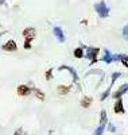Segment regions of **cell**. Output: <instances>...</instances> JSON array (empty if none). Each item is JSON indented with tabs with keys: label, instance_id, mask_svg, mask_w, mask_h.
I'll use <instances>...</instances> for the list:
<instances>
[{
	"label": "cell",
	"instance_id": "obj_20",
	"mask_svg": "<svg viewBox=\"0 0 128 135\" xmlns=\"http://www.w3.org/2000/svg\"><path fill=\"white\" fill-rule=\"evenodd\" d=\"M45 77H46V80H47V81H50L51 78H53V69L46 70V74H45Z\"/></svg>",
	"mask_w": 128,
	"mask_h": 135
},
{
	"label": "cell",
	"instance_id": "obj_3",
	"mask_svg": "<svg viewBox=\"0 0 128 135\" xmlns=\"http://www.w3.org/2000/svg\"><path fill=\"white\" fill-rule=\"evenodd\" d=\"M99 54H100V49H99V47H86L85 57L90 61V65L99 62V58H97Z\"/></svg>",
	"mask_w": 128,
	"mask_h": 135
},
{
	"label": "cell",
	"instance_id": "obj_9",
	"mask_svg": "<svg viewBox=\"0 0 128 135\" xmlns=\"http://www.w3.org/2000/svg\"><path fill=\"white\" fill-rule=\"evenodd\" d=\"M60 70H67L69 73L72 74V77H73V81H74V83H77V81H78V74H77V72H76L74 68H72V66H67V65H62V66H60Z\"/></svg>",
	"mask_w": 128,
	"mask_h": 135
},
{
	"label": "cell",
	"instance_id": "obj_16",
	"mask_svg": "<svg viewBox=\"0 0 128 135\" xmlns=\"http://www.w3.org/2000/svg\"><path fill=\"white\" fill-rule=\"evenodd\" d=\"M112 86H113V84L111 83V85H109V86L105 89V92H102V95L100 96V100H101V101H102V100H107V99L111 96V92H112Z\"/></svg>",
	"mask_w": 128,
	"mask_h": 135
},
{
	"label": "cell",
	"instance_id": "obj_7",
	"mask_svg": "<svg viewBox=\"0 0 128 135\" xmlns=\"http://www.w3.org/2000/svg\"><path fill=\"white\" fill-rule=\"evenodd\" d=\"M113 112L115 114H125V108H124V103H123V99H117L116 103L113 104Z\"/></svg>",
	"mask_w": 128,
	"mask_h": 135
},
{
	"label": "cell",
	"instance_id": "obj_1",
	"mask_svg": "<svg viewBox=\"0 0 128 135\" xmlns=\"http://www.w3.org/2000/svg\"><path fill=\"white\" fill-rule=\"evenodd\" d=\"M22 34H23V37H24V45H23V47H24L26 50H30L31 49V42L35 39L37 30L34 27H26Z\"/></svg>",
	"mask_w": 128,
	"mask_h": 135
},
{
	"label": "cell",
	"instance_id": "obj_25",
	"mask_svg": "<svg viewBox=\"0 0 128 135\" xmlns=\"http://www.w3.org/2000/svg\"><path fill=\"white\" fill-rule=\"evenodd\" d=\"M4 2H6V0H0V4H4Z\"/></svg>",
	"mask_w": 128,
	"mask_h": 135
},
{
	"label": "cell",
	"instance_id": "obj_22",
	"mask_svg": "<svg viewBox=\"0 0 128 135\" xmlns=\"http://www.w3.org/2000/svg\"><path fill=\"white\" fill-rule=\"evenodd\" d=\"M120 62L123 64V66H124V68H128V55H123Z\"/></svg>",
	"mask_w": 128,
	"mask_h": 135
},
{
	"label": "cell",
	"instance_id": "obj_19",
	"mask_svg": "<svg viewBox=\"0 0 128 135\" xmlns=\"http://www.w3.org/2000/svg\"><path fill=\"white\" fill-rule=\"evenodd\" d=\"M124 54H113L112 55V62H117V61H121V57Z\"/></svg>",
	"mask_w": 128,
	"mask_h": 135
},
{
	"label": "cell",
	"instance_id": "obj_10",
	"mask_svg": "<svg viewBox=\"0 0 128 135\" xmlns=\"http://www.w3.org/2000/svg\"><path fill=\"white\" fill-rule=\"evenodd\" d=\"M70 89H72V86H70V85H58L57 92H58V95L65 96V95H67L69 92H70Z\"/></svg>",
	"mask_w": 128,
	"mask_h": 135
},
{
	"label": "cell",
	"instance_id": "obj_6",
	"mask_svg": "<svg viewBox=\"0 0 128 135\" xmlns=\"http://www.w3.org/2000/svg\"><path fill=\"white\" fill-rule=\"evenodd\" d=\"M16 92H18L19 96H28V95H31L32 89H31V86H28V85H26V84H20V85L16 88Z\"/></svg>",
	"mask_w": 128,
	"mask_h": 135
},
{
	"label": "cell",
	"instance_id": "obj_8",
	"mask_svg": "<svg viewBox=\"0 0 128 135\" xmlns=\"http://www.w3.org/2000/svg\"><path fill=\"white\" fill-rule=\"evenodd\" d=\"M53 34H54V37L57 38V41L58 42H65V34H63V31H62V28L61 27H58V26H55L54 28H53Z\"/></svg>",
	"mask_w": 128,
	"mask_h": 135
},
{
	"label": "cell",
	"instance_id": "obj_2",
	"mask_svg": "<svg viewBox=\"0 0 128 135\" xmlns=\"http://www.w3.org/2000/svg\"><path fill=\"white\" fill-rule=\"evenodd\" d=\"M95 11L97 12V15L104 19V18H108L109 16V7L107 6L105 2H99L95 4Z\"/></svg>",
	"mask_w": 128,
	"mask_h": 135
},
{
	"label": "cell",
	"instance_id": "obj_5",
	"mask_svg": "<svg viewBox=\"0 0 128 135\" xmlns=\"http://www.w3.org/2000/svg\"><path fill=\"white\" fill-rule=\"evenodd\" d=\"M2 50L4 51H11V53H14V51H18V45L14 39H9L7 41L3 46H2Z\"/></svg>",
	"mask_w": 128,
	"mask_h": 135
},
{
	"label": "cell",
	"instance_id": "obj_24",
	"mask_svg": "<svg viewBox=\"0 0 128 135\" xmlns=\"http://www.w3.org/2000/svg\"><path fill=\"white\" fill-rule=\"evenodd\" d=\"M14 135H27V134L24 132V130H23L22 127H19V128H18V130L14 132Z\"/></svg>",
	"mask_w": 128,
	"mask_h": 135
},
{
	"label": "cell",
	"instance_id": "obj_11",
	"mask_svg": "<svg viewBox=\"0 0 128 135\" xmlns=\"http://www.w3.org/2000/svg\"><path fill=\"white\" fill-rule=\"evenodd\" d=\"M92 103H93V99L90 97V96H84L82 99H81V107L82 108H89L90 105H92Z\"/></svg>",
	"mask_w": 128,
	"mask_h": 135
},
{
	"label": "cell",
	"instance_id": "obj_4",
	"mask_svg": "<svg viewBox=\"0 0 128 135\" xmlns=\"http://www.w3.org/2000/svg\"><path fill=\"white\" fill-rule=\"evenodd\" d=\"M127 92H128V83H124V84H121V85L119 86L117 91H115V92L112 93V97H113L115 100L121 99V97H123Z\"/></svg>",
	"mask_w": 128,
	"mask_h": 135
},
{
	"label": "cell",
	"instance_id": "obj_17",
	"mask_svg": "<svg viewBox=\"0 0 128 135\" xmlns=\"http://www.w3.org/2000/svg\"><path fill=\"white\" fill-rule=\"evenodd\" d=\"M104 131H105V126L100 124V126L95 130V134H93V135H104Z\"/></svg>",
	"mask_w": 128,
	"mask_h": 135
},
{
	"label": "cell",
	"instance_id": "obj_15",
	"mask_svg": "<svg viewBox=\"0 0 128 135\" xmlns=\"http://www.w3.org/2000/svg\"><path fill=\"white\" fill-rule=\"evenodd\" d=\"M107 123H108V115H107V111H105V109H102V111L100 112V124L107 126Z\"/></svg>",
	"mask_w": 128,
	"mask_h": 135
},
{
	"label": "cell",
	"instance_id": "obj_18",
	"mask_svg": "<svg viewBox=\"0 0 128 135\" xmlns=\"http://www.w3.org/2000/svg\"><path fill=\"white\" fill-rule=\"evenodd\" d=\"M120 76H121V73H120V72H115V73L112 74V78H111V83H112V84H115V83H116V80H117V78H119Z\"/></svg>",
	"mask_w": 128,
	"mask_h": 135
},
{
	"label": "cell",
	"instance_id": "obj_13",
	"mask_svg": "<svg viewBox=\"0 0 128 135\" xmlns=\"http://www.w3.org/2000/svg\"><path fill=\"white\" fill-rule=\"evenodd\" d=\"M32 89V92L31 93H34L35 95V97L37 99H39L41 101H43L45 99H46V96H45V92L43 91H41V89H38V88H31Z\"/></svg>",
	"mask_w": 128,
	"mask_h": 135
},
{
	"label": "cell",
	"instance_id": "obj_12",
	"mask_svg": "<svg viewBox=\"0 0 128 135\" xmlns=\"http://www.w3.org/2000/svg\"><path fill=\"white\" fill-rule=\"evenodd\" d=\"M112 55H113V54H112L108 49H105V50H104V55H102L101 61L105 62V64H111V62H112Z\"/></svg>",
	"mask_w": 128,
	"mask_h": 135
},
{
	"label": "cell",
	"instance_id": "obj_21",
	"mask_svg": "<svg viewBox=\"0 0 128 135\" xmlns=\"http://www.w3.org/2000/svg\"><path fill=\"white\" fill-rule=\"evenodd\" d=\"M107 130L109 132H115L116 131V126L113 124V123H107Z\"/></svg>",
	"mask_w": 128,
	"mask_h": 135
},
{
	"label": "cell",
	"instance_id": "obj_14",
	"mask_svg": "<svg viewBox=\"0 0 128 135\" xmlns=\"http://www.w3.org/2000/svg\"><path fill=\"white\" fill-rule=\"evenodd\" d=\"M84 49H85L84 46L77 47V49L74 50V53H73V54H74V57L78 58V60H80V58H84V57H85V51H84Z\"/></svg>",
	"mask_w": 128,
	"mask_h": 135
},
{
	"label": "cell",
	"instance_id": "obj_23",
	"mask_svg": "<svg viewBox=\"0 0 128 135\" xmlns=\"http://www.w3.org/2000/svg\"><path fill=\"white\" fill-rule=\"evenodd\" d=\"M123 37L128 41V23L124 26V28H123Z\"/></svg>",
	"mask_w": 128,
	"mask_h": 135
}]
</instances>
